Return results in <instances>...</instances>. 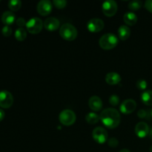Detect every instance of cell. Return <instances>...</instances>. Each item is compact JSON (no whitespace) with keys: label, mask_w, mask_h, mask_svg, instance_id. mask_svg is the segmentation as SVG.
<instances>
[{"label":"cell","mask_w":152,"mask_h":152,"mask_svg":"<svg viewBox=\"0 0 152 152\" xmlns=\"http://www.w3.org/2000/svg\"><path fill=\"white\" fill-rule=\"evenodd\" d=\"M101 122L108 129H113L118 127L121 121L120 112L114 108H108L103 110L99 116Z\"/></svg>","instance_id":"obj_1"},{"label":"cell","mask_w":152,"mask_h":152,"mask_svg":"<svg viewBox=\"0 0 152 152\" xmlns=\"http://www.w3.org/2000/svg\"><path fill=\"white\" fill-rule=\"evenodd\" d=\"M119 40L117 36L114 34H105L100 37L99 45L103 50H111L118 45Z\"/></svg>","instance_id":"obj_2"},{"label":"cell","mask_w":152,"mask_h":152,"mask_svg":"<svg viewBox=\"0 0 152 152\" xmlns=\"http://www.w3.org/2000/svg\"><path fill=\"white\" fill-rule=\"evenodd\" d=\"M59 34L63 39L71 42L77 39L78 32L74 25L70 23H65L59 28Z\"/></svg>","instance_id":"obj_3"},{"label":"cell","mask_w":152,"mask_h":152,"mask_svg":"<svg viewBox=\"0 0 152 152\" xmlns=\"http://www.w3.org/2000/svg\"><path fill=\"white\" fill-rule=\"evenodd\" d=\"M77 120L75 113L71 109H65L60 112L59 115V120L63 126H71L74 124Z\"/></svg>","instance_id":"obj_4"},{"label":"cell","mask_w":152,"mask_h":152,"mask_svg":"<svg viewBox=\"0 0 152 152\" xmlns=\"http://www.w3.org/2000/svg\"><path fill=\"white\" fill-rule=\"evenodd\" d=\"M44 26V22L38 17H33L27 22L26 29L30 34H37L40 33Z\"/></svg>","instance_id":"obj_5"},{"label":"cell","mask_w":152,"mask_h":152,"mask_svg":"<svg viewBox=\"0 0 152 152\" xmlns=\"http://www.w3.org/2000/svg\"><path fill=\"white\" fill-rule=\"evenodd\" d=\"M102 9L105 16L111 17L116 14L118 10V6H117V2L114 0H107L104 1L102 4Z\"/></svg>","instance_id":"obj_6"},{"label":"cell","mask_w":152,"mask_h":152,"mask_svg":"<svg viewBox=\"0 0 152 152\" xmlns=\"http://www.w3.org/2000/svg\"><path fill=\"white\" fill-rule=\"evenodd\" d=\"M108 132L102 127H96L92 132V137L98 144H104L108 140Z\"/></svg>","instance_id":"obj_7"},{"label":"cell","mask_w":152,"mask_h":152,"mask_svg":"<svg viewBox=\"0 0 152 152\" xmlns=\"http://www.w3.org/2000/svg\"><path fill=\"white\" fill-rule=\"evenodd\" d=\"M13 103V97L11 93L6 90L0 91V107L2 108H9Z\"/></svg>","instance_id":"obj_8"},{"label":"cell","mask_w":152,"mask_h":152,"mask_svg":"<svg viewBox=\"0 0 152 152\" xmlns=\"http://www.w3.org/2000/svg\"><path fill=\"white\" fill-rule=\"evenodd\" d=\"M104 26H105V24L103 21L98 18L91 19L87 23L88 30L91 33L100 32L104 28Z\"/></svg>","instance_id":"obj_9"},{"label":"cell","mask_w":152,"mask_h":152,"mask_svg":"<svg viewBox=\"0 0 152 152\" xmlns=\"http://www.w3.org/2000/svg\"><path fill=\"white\" fill-rule=\"evenodd\" d=\"M53 8V4L49 0H42L37 4V9L39 14L42 16H47L50 14Z\"/></svg>","instance_id":"obj_10"},{"label":"cell","mask_w":152,"mask_h":152,"mask_svg":"<svg viewBox=\"0 0 152 152\" xmlns=\"http://www.w3.org/2000/svg\"><path fill=\"white\" fill-rule=\"evenodd\" d=\"M137 108V103L134 99H127L123 101L120 105V112L124 114H130L135 111Z\"/></svg>","instance_id":"obj_11"},{"label":"cell","mask_w":152,"mask_h":152,"mask_svg":"<svg viewBox=\"0 0 152 152\" xmlns=\"http://www.w3.org/2000/svg\"><path fill=\"white\" fill-rule=\"evenodd\" d=\"M135 134L139 138H145L149 133V126L144 122H140L135 126Z\"/></svg>","instance_id":"obj_12"},{"label":"cell","mask_w":152,"mask_h":152,"mask_svg":"<svg viewBox=\"0 0 152 152\" xmlns=\"http://www.w3.org/2000/svg\"><path fill=\"white\" fill-rule=\"evenodd\" d=\"M60 22L55 17H49L45 20L44 28L48 31H55L59 28Z\"/></svg>","instance_id":"obj_13"},{"label":"cell","mask_w":152,"mask_h":152,"mask_svg":"<svg viewBox=\"0 0 152 152\" xmlns=\"http://www.w3.org/2000/svg\"><path fill=\"white\" fill-rule=\"evenodd\" d=\"M88 106L92 111H99L102 108L103 104H102V99L99 96H92L88 100Z\"/></svg>","instance_id":"obj_14"},{"label":"cell","mask_w":152,"mask_h":152,"mask_svg":"<svg viewBox=\"0 0 152 152\" xmlns=\"http://www.w3.org/2000/svg\"><path fill=\"white\" fill-rule=\"evenodd\" d=\"M121 81V77L117 73L109 72L105 76V82L110 86H115V85L119 84Z\"/></svg>","instance_id":"obj_15"},{"label":"cell","mask_w":152,"mask_h":152,"mask_svg":"<svg viewBox=\"0 0 152 152\" xmlns=\"http://www.w3.org/2000/svg\"><path fill=\"white\" fill-rule=\"evenodd\" d=\"M15 19H16V16L13 12L10 10L4 11L1 15V22L7 26L11 25L15 22Z\"/></svg>","instance_id":"obj_16"},{"label":"cell","mask_w":152,"mask_h":152,"mask_svg":"<svg viewBox=\"0 0 152 152\" xmlns=\"http://www.w3.org/2000/svg\"><path fill=\"white\" fill-rule=\"evenodd\" d=\"M118 37L123 41L127 40L131 36V30L127 25H121L117 31Z\"/></svg>","instance_id":"obj_17"},{"label":"cell","mask_w":152,"mask_h":152,"mask_svg":"<svg viewBox=\"0 0 152 152\" xmlns=\"http://www.w3.org/2000/svg\"><path fill=\"white\" fill-rule=\"evenodd\" d=\"M125 23L130 26H133L137 22V16L134 12H126L123 16Z\"/></svg>","instance_id":"obj_18"},{"label":"cell","mask_w":152,"mask_h":152,"mask_svg":"<svg viewBox=\"0 0 152 152\" xmlns=\"http://www.w3.org/2000/svg\"><path fill=\"white\" fill-rule=\"evenodd\" d=\"M141 100L145 105L152 106V91H145L141 94Z\"/></svg>","instance_id":"obj_19"},{"label":"cell","mask_w":152,"mask_h":152,"mask_svg":"<svg viewBox=\"0 0 152 152\" xmlns=\"http://www.w3.org/2000/svg\"><path fill=\"white\" fill-rule=\"evenodd\" d=\"M99 120V116L94 112H90L86 116V122L90 125L96 124Z\"/></svg>","instance_id":"obj_20"},{"label":"cell","mask_w":152,"mask_h":152,"mask_svg":"<svg viewBox=\"0 0 152 152\" xmlns=\"http://www.w3.org/2000/svg\"><path fill=\"white\" fill-rule=\"evenodd\" d=\"M27 31L23 28H19L15 31V38L19 42H22L26 39Z\"/></svg>","instance_id":"obj_21"},{"label":"cell","mask_w":152,"mask_h":152,"mask_svg":"<svg viewBox=\"0 0 152 152\" xmlns=\"http://www.w3.org/2000/svg\"><path fill=\"white\" fill-rule=\"evenodd\" d=\"M7 4L10 11H17L22 7V1L19 0H10Z\"/></svg>","instance_id":"obj_22"},{"label":"cell","mask_w":152,"mask_h":152,"mask_svg":"<svg viewBox=\"0 0 152 152\" xmlns=\"http://www.w3.org/2000/svg\"><path fill=\"white\" fill-rule=\"evenodd\" d=\"M142 6V2L140 0H134L129 3V8L132 11L139 10Z\"/></svg>","instance_id":"obj_23"},{"label":"cell","mask_w":152,"mask_h":152,"mask_svg":"<svg viewBox=\"0 0 152 152\" xmlns=\"http://www.w3.org/2000/svg\"><path fill=\"white\" fill-rule=\"evenodd\" d=\"M52 4L57 9H63L66 7L67 1L65 0H53Z\"/></svg>","instance_id":"obj_24"},{"label":"cell","mask_w":152,"mask_h":152,"mask_svg":"<svg viewBox=\"0 0 152 152\" xmlns=\"http://www.w3.org/2000/svg\"><path fill=\"white\" fill-rule=\"evenodd\" d=\"M136 86L139 90L144 91L147 88L148 83L145 80H139L136 83Z\"/></svg>","instance_id":"obj_25"},{"label":"cell","mask_w":152,"mask_h":152,"mask_svg":"<svg viewBox=\"0 0 152 152\" xmlns=\"http://www.w3.org/2000/svg\"><path fill=\"white\" fill-rule=\"evenodd\" d=\"M120 102V97L117 94L111 95L109 98V103L113 106H117Z\"/></svg>","instance_id":"obj_26"},{"label":"cell","mask_w":152,"mask_h":152,"mask_svg":"<svg viewBox=\"0 0 152 152\" xmlns=\"http://www.w3.org/2000/svg\"><path fill=\"white\" fill-rule=\"evenodd\" d=\"M1 33H2L4 37H10L12 34V28H10V26L5 25V26L3 27L2 29H1Z\"/></svg>","instance_id":"obj_27"},{"label":"cell","mask_w":152,"mask_h":152,"mask_svg":"<svg viewBox=\"0 0 152 152\" xmlns=\"http://www.w3.org/2000/svg\"><path fill=\"white\" fill-rule=\"evenodd\" d=\"M108 144L110 147H111V148H116V147L119 145V141L117 138L111 137L108 140Z\"/></svg>","instance_id":"obj_28"},{"label":"cell","mask_w":152,"mask_h":152,"mask_svg":"<svg viewBox=\"0 0 152 152\" xmlns=\"http://www.w3.org/2000/svg\"><path fill=\"white\" fill-rule=\"evenodd\" d=\"M16 25L19 27V28H23L24 26H26L27 22H25V19L22 17H19L16 19Z\"/></svg>","instance_id":"obj_29"},{"label":"cell","mask_w":152,"mask_h":152,"mask_svg":"<svg viewBox=\"0 0 152 152\" xmlns=\"http://www.w3.org/2000/svg\"><path fill=\"white\" fill-rule=\"evenodd\" d=\"M137 116H138V117L140 119H145V118H147L148 113H147V111H145V110L140 109V111H138Z\"/></svg>","instance_id":"obj_30"},{"label":"cell","mask_w":152,"mask_h":152,"mask_svg":"<svg viewBox=\"0 0 152 152\" xmlns=\"http://www.w3.org/2000/svg\"><path fill=\"white\" fill-rule=\"evenodd\" d=\"M145 7L147 10L152 13V0H147L145 2Z\"/></svg>","instance_id":"obj_31"},{"label":"cell","mask_w":152,"mask_h":152,"mask_svg":"<svg viewBox=\"0 0 152 152\" xmlns=\"http://www.w3.org/2000/svg\"><path fill=\"white\" fill-rule=\"evenodd\" d=\"M4 116H5V114H4V111H3L1 108H0V122L2 121V120H4Z\"/></svg>","instance_id":"obj_32"},{"label":"cell","mask_w":152,"mask_h":152,"mask_svg":"<svg viewBox=\"0 0 152 152\" xmlns=\"http://www.w3.org/2000/svg\"><path fill=\"white\" fill-rule=\"evenodd\" d=\"M119 152H131L130 151H129V149H126V148H124V149H122V150H120V151Z\"/></svg>","instance_id":"obj_33"},{"label":"cell","mask_w":152,"mask_h":152,"mask_svg":"<svg viewBox=\"0 0 152 152\" xmlns=\"http://www.w3.org/2000/svg\"><path fill=\"white\" fill-rule=\"evenodd\" d=\"M150 114H151V117H152V108H151V113H150Z\"/></svg>","instance_id":"obj_34"},{"label":"cell","mask_w":152,"mask_h":152,"mask_svg":"<svg viewBox=\"0 0 152 152\" xmlns=\"http://www.w3.org/2000/svg\"><path fill=\"white\" fill-rule=\"evenodd\" d=\"M150 151H151V152H152V146L151 147V149H150Z\"/></svg>","instance_id":"obj_35"},{"label":"cell","mask_w":152,"mask_h":152,"mask_svg":"<svg viewBox=\"0 0 152 152\" xmlns=\"http://www.w3.org/2000/svg\"><path fill=\"white\" fill-rule=\"evenodd\" d=\"M151 140H152V134H151Z\"/></svg>","instance_id":"obj_36"}]
</instances>
